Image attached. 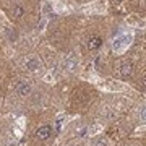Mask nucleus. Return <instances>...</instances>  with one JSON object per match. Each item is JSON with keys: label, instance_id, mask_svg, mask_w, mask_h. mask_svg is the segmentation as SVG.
I'll use <instances>...</instances> for the list:
<instances>
[{"label": "nucleus", "instance_id": "3", "mask_svg": "<svg viewBox=\"0 0 146 146\" xmlns=\"http://www.w3.org/2000/svg\"><path fill=\"white\" fill-rule=\"evenodd\" d=\"M16 93L20 94V96H28V94H31V86H29V83L21 81V83L18 84V88H16Z\"/></svg>", "mask_w": 146, "mask_h": 146}, {"label": "nucleus", "instance_id": "9", "mask_svg": "<svg viewBox=\"0 0 146 146\" xmlns=\"http://www.w3.org/2000/svg\"><path fill=\"white\" fill-rule=\"evenodd\" d=\"M94 146H107V141H106L104 138H99V140L96 141V145Z\"/></svg>", "mask_w": 146, "mask_h": 146}, {"label": "nucleus", "instance_id": "6", "mask_svg": "<svg viewBox=\"0 0 146 146\" xmlns=\"http://www.w3.org/2000/svg\"><path fill=\"white\" fill-rule=\"evenodd\" d=\"M75 67H76V60L73 58V54H70V57H68L67 62H65V68H68V70H75Z\"/></svg>", "mask_w": 146, "mask_h": 146}, {"label": "nucleus", "instance_id": "10", "mask_svg": "<svg viewBox=\"0 0 146 146\" xmlns=\"http://www.w3.org/2000/svg\"><path fill=\"white\" fill-rule=\"evenodd\" d=\"M8 37H10V41H15V39H16V33L15 31H10V33H8Z\"/></svg>", "mask_w": 146, "mask_h": 146}, {"label": "nucleus", "instance_id": "4", "mask_svg": "<svg viewBox=\"0 0 146 146\" xmlns=\"http://www.w3.org/2000/svg\"><path fill=\"white\" fill-rule=\"evenodd\" d=\"M26 68L29 72H37V70H41V62L37 60V58H28L26 60Z\"/></svg>", "mask_w": 146, "mask_h": 146}, {"label": "nucleus", "instance_id": "11", "mask_svg": "<svg viewBox=\"0 0 146 146\" xmlns=\"http://www.w3.org/2000/svg\"><path fill=\"white\" fill-rule=\"evenodd\" d=\"M141 84H145V86H146V78H145V80H141Z\"/></svg>", "mask_w": 146, "mask_h": 146}, {"label": "nucleus", "instance_id": "5", "mask_svg": "<svg viewBox=\"0 0 146 146\" xmlns=\"http://www.w3.org/2000/svg\"><path fill=\"white\" fill-rule=\"evenodd\" d=\"M101 46H102V39H101L99 36L91 37V39H89V42H88V47L91 49V50H96V49H99Z\"/></svg>", "mask_w": 146, "mask_h": 146}, {"label": "nucleus", "instance_id": "8", "mask_svg": "<svg viewBox=\"0 0 146 146\" xmlns=\"http://www.w3.org/2000/svg\"><path fill=\"white\" fill-rule=\"evenodd\" d=\"M140 120L146 122V107H143V109L140 110Z\"/></svg>", "mask_w": 146, "mask_h": 146}, {"label": "nucleus", "instance_id": "7", "mask_svg": "<svg viewBox=\"0 0 146 146\" xmlns=\"http://www.w3.org/2000/svg\"><path fill=\"white\" fill-rule=\"evenodd\" d=\"M23 15H25V8L21 5H15V8H13V16L15 18H21Z\"/></svg>", "mask_w": 146, "mask_h": 146}, {"label": "nucleus", "instance_id": "1", "mask_svg": "<svg viewBox=\"0 0 146 146\" xmlns=\"http://www.w3.org/2000/svg\"><path fill=\"white\" fill-rule=\"evenodd\" d=\"M50 135H52V127L50 125H44L41 128H37L36 131V136L39 140H47V138H50Z\"/></svg>", "mask_w": 146, "mask_h": 146}, {"label": "nucleus", "instance_id": "2", "mask_svg": "<svg viewBox=\"0 0 146 146\" xmlns=\"http://www.w3.org/2000/svg\"><path fill=\"white\" fill-rule=\"evenodd\" d=\"M119 73H120L122 78H130L131 75H133V65H131V63H123V65L119 68Z\"/></svg>", "mask_w": 146, "mask_h": 146}]
</instances>
